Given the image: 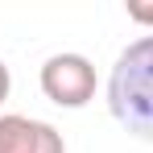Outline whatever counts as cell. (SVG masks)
Listing matches in <instances>:
<instances>
[{"mask_svg": "<svg viewBox=\"0 0 153 153\" xmlns=\"http://www.w3.org/2000/svg\"><path fill=\"white\" fill-rule=\"evenodd\" d=\"M108 112L128 137L153 145V33L120 50L108 75Z\"/></svg>", "mask_w": 153, "mask_h": 153, "instance_id": "obj_1", "label": "cell"}, {"mask_svg": "<svg viewBox=\"0 0 153 153\" xmlns=\"http://www.w3.org/2000/svg\"><path fill=\"white\" fill-rule=\"evenodd\" d=\"M42 95L58 108H87L95 100V66L83 54H54L42 62Z\"/></svg>", "mask_w": 153, "mask_h": 153, "instance_id": "obj_2", "label": "cell"}, {"mask_svg": "<svg viewBox=\"0 0 153 153\" xmlns=\"http://www.w3.org/2000/svg\"><path fill=\"white\" fill-rule=\"evenodd\" d=\"M0 153H66L62 132L33 116H0Z\"/></svg>", "mask_w": 153, "mask_h": 153, "instance_id": "obj_3", "label": "cell"}, {"mask_svg": "<svg viewBox=\"0 0 153 153\" xmlns=\"http://www.w3.org/2000/svg\"><path fill=\"white\" fill-rule=\"evenodd\" d=\"M128 21H137V25H153V4H145V0H128Z\"/></svg>", "mask_w": 153, "mask_h": 153, "instance_id": "obj_4", "label": "cell"}, {"mask_svg": "<svg viewBox=\"0 0 153 153\" xmlns=\"http://www.w3.org/2000/svg\"><path fill=\"white\" fill-rule=\"evenodd\" d=\"M8 91H13V75H8V66L0 62V103L8 100Z\"/></svg>", "mask_w": 153, "mask_h": 153, "instance_id": "obj_5", "label": "cell"}]
</instances>
